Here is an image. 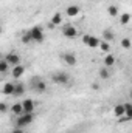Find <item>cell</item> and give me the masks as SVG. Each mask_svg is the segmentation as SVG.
<instances>
[{"label": "cell", "instance_id": "obj_1", "mask_svg": "<svg viewBox=\"0 0 132 133\" xmlns=\"http://www.w3.org/2000/svg\"><path fill=\"white\" fill-rule=\"evenodd\" d=\"M30 85H31L33 91H36V93H45V91H47V82H45V81H42V79H40V77H37V76L31 77Z\"/></svg>", "mask_w": 132, "mask_h": 133}, {"label": "cell", "instance_id": "obj_2", "mask_svg": "<svg viewBox=\"0 0 132 133\" xmlns=\"http://www.w3.org/2000/svg\"><path fill=\"white\" fill-rule=\"evenodd\" d=\"M28 34L31 37V42H34V43H42L45 40V34L40 26H33L31 30H28Z\"/></svg>", "mask_w": 132, "mask_h": 133}, {"label": "cell", "instance_id": "obj_3", "mask_svg": "<svg viewBox=\"0 0 132 133\" xmlns=\"http://www.w3.org/2000/svg\"><path fill=\"white\" fill-rule=\"evenodd\" d=\"M34 121V113H22L20 116H17V129H23L27 125H30Z\"/></svg>", "mask_w": 132, "mask_h": 133}, {"label": "cell", "instance_id": "obj_4", "mask_svg": "<svg viewBox=\"0 0 132 133\" xmlns=\"http://www.w3.org/2000/svg\"><path fill=\"white\" fill-rule=\"evenodd\" d=\"M51 81L55 84H59V85H68L70 84V76L64 71H59V73H55L51 76Z\"/></svg>", "mask_w": 132, "mask_h": 133}, {"label": "cell", "instance_id": "obj_5", "mask_svg": "<svg viewBox=\"0 0 132 133\" xmlns=\"http://www.w3.org/2000/svg\"><path fill=\"white\" fill-rule=\"evenodd\" d=\"M62 34L65 36L67 39H75L76 36H78V30H76V26H73V25H70V23H67L62 26Z\"/></svg>", "mask_w": 132, "mask_h": 133}, {"label": "cell", "instance_id": "obj_6", "mask_svg": "<svg viewBox=\"0 0 132 133\" xmlns=\"http://www.w3.org/2000/svg\"><path fill=\"white\" fill-rule=\"evenodd\" d=\"M82 42L87 46H90V48H98V45H99V39L95 37V36H90V34H84L82 36Z\"/></svg>", "mask_w": 132, "mask_h": 133}, {"label": "cell", "instance_id": "obj_7", "mask_svg": "<svg viewBox=\"0 0 132 133\" xmlns=\"http://www.w3.org/2000/svg\"><path fill=\"white\" fill-rule=\"evenodd\" d=\"M5 61L8 62V65L9 66H16V65H20V56L17 54V53H8L6 56H5Z\"/></svg>", "mask_w": 132, "mask_h": 133}, {"label": "cell", "instance_id": "obj_8", "mask_svg": "<svg viewBox=\"0 0 132 133\" xmlns=\"http://www.w3.org/2000/svg\"><path fill=\"white\" fill-rule=\"evenodd\" d=\"M22 104V108H23V113H34V108H36V102L33 99H25L20 102Z\"/></svg>", "mask_w": 132, "mask_h": 133}, {"label": "cell", "instance_id": "obj_9", "mask_svg": "<svg viewBox=\"0 0 132 133\" xmlns=\"http://www.w3.org/2000/svg\"><path fill=\"white\" fill-rule=\"evenodd\" d=\"M25 74V66L22 65H16V66H13V70H11V76L14 77V79H20L22 76Z\"/></svg>", "mask_w": 132, "mask_h": 133}, {"label": "cell", "instance_id": "obj_10", "mask_svg": "<svg viewBox=\"0 0 132 133\" xmlns=\"http://www.w3.org/2000/svg\"><path fill=\"white\" fill-rule=\"evenodd\" d=\"M62 61H64L68 66H75L76 65V62H78L75 53H64V54H62Z\"/></svg>", "mask_w": 132, "mask_h": 133}, {"label": "cell", "instance_id": "obj_11", "mask_svg": "<svg viewBox=\"0 0 132 133\" xmlns=\"http://www.w3.org/2000/svg\"><path fill=\"white\" fill-rule=\"evenodd\" d=\"M9 111L14 115V116H20L22 113H23V108H22V104L20 102H16V104H13L11 107H9Z\"/></svg>", "mask_w": 132, "mask_h": 133}, {"label": "cell", "instance_id": "obj_12", "mask_svg": "<svg viewBox=\"0 0 132 133\" xmlns=\"http://www.w3.org/2000/svg\"><path fill=\"white\" fill-rule=\"evenodd\" d=\"M79 12H81V9H79V6H76V5H70L65 9V14L68 17H76Z\"/></svg>", "mask_w": 132, "mask_h": 133}, {"label": "cell", "instance_id": "obj_13", "mask_svg": "<svg viewBox=\"0 0 132 133\" xmlns=\"http://www.w3.org/2000/svg\"><path fill=\"white\" fill-rule=\"evenodd\" d=\"M25 93V85L22 84V82H17V84H14V91H13V96H22Z\"/></svg>", "mask_w": 132, "mask_h": 133}, {"label": "cell", "instance_id": "obj_14", "mask_svg": "<svg viewBox=\"0 0 132 133\" xmlns=\"http://www.w3.org/2000/svg\"><path fill=\"white\" fill-rule=\"evenodd\" d=\"M113 39H115V34L113 31L110 30V28H106L104 31H103V40H106V42H113Z\"/></svg>", "mask_w": 132, "mask_h": 133}, {"label": "cell", "instance_id": "obj_15", "mask_svg": "<svg viewBox=\"0 0 132 133\" xmlns=\"http://www.w3.org/2000/svg\"><path fill=\"white\" fill-rule=\"evenodd\" d=\"M13 91H14V84L13 82H6L2 88V93L6 95V96H13Z\"/></svg>", "mask_w": 132, "mask_h": 133}, {"label": "cell", "instance_id": "obj_16", "mask_svg": "<svg viewBox=\"0 0 132 133\" xmlns=\"http://www.w3.org/2000/svg\"><path fill=\"white\" fill-rule=\"evenodd\" d=\"M53 26H58V25H61L62 23V14L61 12H55L53 16H51V22H50Z\"/></svg>", "mask_w": 132, "mask_h": 133}, {"label": "cell", "instance_id": "obj_17", "mask_svg": "<svg viewBox=\"0 0 132 133\" xmlns=\"http://www.w3.org/2000/svg\"><path fill=\"white\" fill-rule=\"evenodd\" d=\"M99 74V79H103V81H107L109 77H110V71H109V68L107 66H101L98 71Z\"/></svg>", "mask_w": 132, "mask_h": 133}, {"label": "cell", "instance_id": "obj_18", "mask_svg": "<svg viewBox=\"0 0 132 133\" xmlns=\"http://www.w3.org/2000/svg\"><path fill=\"white\" fill-rule=\"evenodd\" d=\"M98 48L104 53V54H109V53H110V43H109V42H106V40H99Z\"/></svg>", "mask_w": 132, "mask_h": 133}, {"label": "cell", "instance_id": "obj_19", "mask_svg": "<svg viewBox=\"0 0 132 133\" xmlns=\"http://www.w3.org/2000/svg\"><path fill=\"white\" fill-rule=\"evenodd\" d=\"M123 107H124V118L126 119H131L132 118V104L131 102H124Z\"/></svg>", "mask_w": 132, "mask_h": 133}, {"label": "cell", "instance_id": "obj_20", "mask_svg": "<svg viewBox=\"0 0 132 133\" xmlns=\"http://www.w3.org/2000/svg\"><path fill=\"white\" fill-rule=\"evenodd\" d=\"M118 12H120V11H118V6H117V5H109V6H107V14H109L110 17H117Z\"/></svg>", "mask_w": 132, "mask_h": 133}, {"label": "cell", "instance_id": "obj_21", "mask_svg": "<svg viewBox=\"0 0 132 133\" xmlns=\"http://www.w3.org/2000/svg\"><path fill=\"white\" fill-rule=\"evenodd\" d=\"M113 115H115L117 118H121V116H124V107H123V104H118V105H115V108H113Z\"/></svg>", "mask_w": 132, "mask_h": 133}, {"label": "cell", "instance_id": "obj_22", "mask_svg": "<svg viewBox=\"0 0 132 133\" xmlns=\"http://www.w3.org/2000/svg\"><path fill=\"white\" fill-rule=\"evenodd\" d=\"M113 64H115V57H113L110 53L106 54V56H104V66L109 68V66H113Z\"/></svg>", "mask_w": 132, "mask_h": 133}, {"label": "cell", "instance_id": "obj_23", "mask_svg": "<svg viewBox=\"0 0 132 133\" xmlns=\"http://www.w3.org/2000/svg\"><path fill=\"white\" fill-rule=\"evenodd\" d=\"M131 22V14L129 12H123L121 16H120V23L121 25H128Z\"/></svg>", "mask_w": 132, "mask_h": 133}, {"label": "cell", "instance_id": "obj_24", "mask_svg": "<svg viewBox=\"0 0 132 133\" xmlns=\"http://www.w3.org/2000/svg\"><path fill=\"white\" fill-rule=\"evenodd\" d=\"M8 70H9L8 62H6L5 59H0V74H6V73H8Z\"/></svg>", "mask_w": 132, "mask_h": 133}, {"label": "cell", "instance_id": "obj_25", "mask_svg": "<svg viewBox=\"0 0 132 133\" xmlns=\"http://www.w3.org/2000/svg\"><path fill=\"white\" fill-rule=\"evenodd\" d=\"M120 45L124 48V50H131V46H132V42H131V39L129 37H124V39H121V42H120Z\"/></svg>", "mask_w": 132, "mask_h": 133}, {"label": "cell", "instance_id": "obj_26", "mask_svg": "<svg viewBox=\"0 0 132 133\" xmlns=\"http://www.w3.org/2000/svg\"><path fill=\"white\" fill-rule=\"evenodd\" d=\"M20 40H22V43H25V45L31 43V37H30V34H28V31H27V33H25L23 36H22V39H20Z\"/></svg>", "mask_w": 132, "mask_h": 133}, {"label": "cell", "instance_id": "obj_27", "mask_svg": "<svg viewBox=\"0 0 132 133\" xmlns=\"http://www.w3.org/2000/svg\"><path fill=\"white\" fill-rule=\"evenodd\" d=\"M8 110H9L8 104L6 102H0V113H8Z\"/></svg>", "mask_w": 132, "mask_h": 133}, {"label": "cell", "instance_id": "obj_28", "mask_svg": "<svg viewBox=\"0 0 132 133\" xmlns=\"http://www.w3.org/2000/svg\"><path fill=\"white\" fill-rule=\"evenodd\" d=\"M13 133H25V132H23L22 129H16V130H14V132H13Z\"/></svg>", "mask_w": 132, "mask_h": 133}, {"label": "cell", "instance_id": "obj_29", "mask_svg": "<svg viewBox=\"0 0 132 133\" xmlns=\"http://www.w3.org/2000/svg\"><path fill=\"white\" fill-rule=\"evenodd\" d=\"M3 33V26H2V25H0V34Z\"/></svg>", "mask_w": 132, "mask_h": 133}, {"label": "cell", "instance_id": "obj_30", "mask_svg": "<svg viewBox=\"0 0 132 133\" xmlns=\"http://www.w3.org/2000/svg\"><path fill=\"white\" fill-rule=\"evenodd\" d=\"M71 133H76V132H71Z\"/></svg>", "mask_w": 132, "mask_h": 133}]
</instances>
